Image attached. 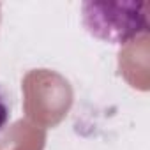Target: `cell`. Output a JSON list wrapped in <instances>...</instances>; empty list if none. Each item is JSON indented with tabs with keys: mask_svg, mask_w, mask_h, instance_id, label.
<instances>
[{
	"mask_svg": "<svg viewBox=\"0 0 150 150\" xmlns=\"http://www.w3.org/2000/svg\"><path fill=\"white\" fill-rule=\"evenodd\" d=\"M11 118V106L7 101V96L0 90V131H2Z\"/></svg>",
	"mask_w": 150,
	"mask_h": 150,
	"instance_id": "cell-1",
	"label": "cell"
}]
</instances>
